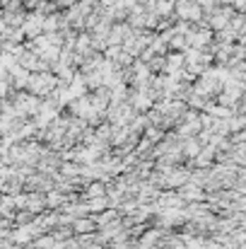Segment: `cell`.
<instances>
[{"instance_id": "cell-1", "label": "cell", "mask_w": 246, "mask_h": 249, "mask_svg": "<svg viewBox=\"0 0 246 249\" xmlns=\"http://www.w3.org/2000/svg\"><path fill=\"white\" fill-rule=\"evenodd\" d=\"M61 83V78L56 75H51L49 71H44V73H32V78H29V83H27V89L32 92V94H39V97H51L53 94V89L58 87Z\"/></svg>"}, {"instance_id": "cell-2", "label": "cell", "mask_w": 246, "mask_h": 249, "mask_svg": "<svg viewBox=\"0 0 246 249\" xmlns=\"http://www.w3.org/2000/svg\"><path fill=\"white\" fill-rule=\"evenodd\" d=\"M44 22H46V15H44V12H39V10L29 12L27 19H24V24H22V32L27 34V39L41 36V34H44Z\"/></svg>"}, {"instance_id": "cell-3", "label": "cell", "mask_w": 246, "mask_h": 249, "mask_svg": "<svg viewBox=\"0 0 246 249\" xmlns=\"http://www.w3.org/2000/svg\"><path fill=\"white\" fill-rule=\"evenodd\" d=\"M198 153H200V141H196V138H186V141H183V155H188V158H198Z\"/></svg>"}, {"instance_id": "cell-4", "label": "cell", "mask_w": 246, "mask_h": 249, "mask_svg": "<svg viewBox=\"0 0 246 249\" xmlns=\"http://www.w3.org/2000/svg\"><path fill=\"white\" fill-rule=\"evenodd\" d=\"M46 203H49V201H46V198H41V196H29V198H27V206H24V208H29L32 213H36V211H41V208H44Z\"/></svg>"}, {"instance_id": "cell-5", "label": "cell", "mask_w": 246, "mask_h": 249, "mask_svg": "<svg viewBox=\"0 0 246 249\" xmlns=\"http://www.w3.org/2000/svg\"><path fill=\"white\" fill-rule=\"evenodd\" d=\"M174 12V0H157V15L160 17H171Z\"/></svg>"}, {"instance_id": "cell-6", "label": "cell", "mask_w": 246, "mask_h": 249, "mask_svg": "<svg viewBox=\"0 0 246 249\" xmlns=\"http://www.w3.org/2000/svg\"><path fill=\"white\" fill-rule=\"evenodd\" d=\"M94 230V223L92 220H75V232H92Z\"/></svg>"}, {"instance_id": "cell-7", "label": "cell", "mask_w": 246, "mask_h": 249, "mask_svg": "<svg viewBox=\"0 0 246 249\" xmlns=\"http://www.w3.org/2000/svg\"><path fill=\"white\" fill-rule=\"evenodd\" d=\"M87 196H104V186L101 184H92V189L87 191Z\"/></svg>"}, {"instance_id": "cell-8", "label": "cell", "mask_w": 246, "mask_h": 249, "mask_svg": "<svg viewBox=\"0 0 246 249\" xmlns=\"http://www.w3.org/2000/svg\"><path fill=\"white\" fill-rule=\"evenodd\" d=\"M46 201H49V206H61V203H63V196H61V194H49Z\"/></svg>"}, {"instance_id": "cell-9", "label": "cell", "mask_w": 246, "mask_h": 249, "mask_svg": "<svg viewBox=\"0 0 246 249\" xmlns=\"http://www.w3.org/2000/svg\"><path fill=\"white\" fill-rule=\"evenodd\" d=\"M121 0H99V5H104V7H114V5H118Z\"/></svg>"}]
</instances>
